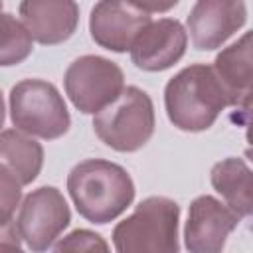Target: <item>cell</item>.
Listing matches in <instances>:
<instances>
[{
	"mask_svg": "<svg viewBox=\"0 0 253 253\" xmlns=\"http://www.w3.org/2000/svg\"><path fill=\"white\" fill-rule=\"evenodd\" d=\"M67 190L77 211L93 223H107L119 217L134 198V184L128 172L101 158L75 164L67 176Z\"/></svg>",
	"mask_w": 253,
	"mask_h": 253,
	"instance_id": "6da1fadb",
	"label": "cell"
},
{
	"mask_svg": "<svg viewBox=\"0 0 253 253\" xmlns=\"http://www.w3.org/2000/svg\"><path fill=\"white\" fill-rule=\"evenodd\" d=\"M164 103L174 126L200 132L215 123L217 115L229 105V99L213 67L198 63L182 69L168 81Z\"/></svg>",
	"mask_w": 253,
	"mask_h": 253,
	"instance_id": "7a4b0ae2",
	"label": "cell"
},
{
	"mask_svg": "<svg viewBox=\"0 0 253 253\" xmlns=\"http://www.w3.org/2000/svg\"><path fill=\"white\" fill-rule=\"evenodd\" d=\"M178 217L180 208L176 202L150 196L115 227V249L121 253L178 251Z\"/></svg>",
	"mask_w": 253,
	"mask_h": 253,
	"instance_id": "3957f363",
	"label": "cell"
},
{
	"mask_svg": "<svg viewBox=\"0 0 253 253\" xmlns=\"http://www.w3.org/2000/svg\"><path fill=\"white\" fill-rule=\"evenodd\" d=\"M95 134L119 152L142 148L154 132V107L138 87H126L93 119Z\"/></svg>",
	"mask_w": 253,
	"mask_h": 253,
	"instance_id": "277c9868",
	"label": "cell"
},
{
	"mask_svg": "<svg viewBox=\"0 0 253 253\" xmlns=\"http://www.w3.org/2000/svg\"><path fill=\"white\" fill-rule=\"evenodd\" d=\"M12 123L26 134L59 138L69 128V113L59 91L42 79H24L10 91Z\"/></svg>",
	"mask_w": 253,
	"mask_h": 253,
	"instance_id": "5b68a950",
	"label": "cell"
},
{
	"mask_svg": "<svg viewBox=\"0 0 253 253\" xmlns=\"http://www.w3.org/2000/svg\"><path fill=\"white\" fill-rule=\"evenodd\" d=\"M63 85L71 103L81 113L95 115L119 97L125 89V77L115 61L99 55H83L67 67Z\"/></svg>",
	"mask_w": 253,
	"mask_h": 253,
	"instance_id": "8992f818",
	"label": "cell"
},
{
	"mask_svg": "<svg viewBox=\"0 0 253 253\" xmlns=\"http://www.w3.org/2000/svg\"><path fill=\"white\" fill-rule=\"evenodd\" d=\"M69 219L71 211L59 190L42 186L24 198L16 227L30 249L43 251L53 245L59 233L69 225Z\"/></svg>",
	"mask_w": 253,
	"mask_h": 253,
	"instance_id": "52a82bcc",
	"label": "cell"
},
{
	"mask_svg": "<svg viewBox=\"0 0 253 253\" xmlns=\"http://www.w3.org/2000/svg\"><path fill=\"white\" fill-rule=\"evenodd\" d=\"M237 223L239 215L229 206L213 196H200L190 206L184 229L186 247L194 253H217Z\"/></svg>",
	"mask_w": 253,
	"mask_h": 253,
	"instance_id": "ba28073f",
	"label": "cell"
},
{
	"mask_svg": "<svg viewBox=\"0 0 253 253\" xmlns=\"http://www.w3.org/2000/svg\"><path fill=\"white\" fill-rule=\"evenodd\" d=\"M247 20L243 0H196L188 30L194 47L210 51L227 42Z\"/></svg>",
	"mask_w": 253,
	"mask_h": 253,
	"instance_id": "9c48e42d",
	"label": "cell"
},
{
	"mask_svg": "<svg viewBox=\"0 0 253 253\" xmlns=\"http://www.w3.org/2000/svg\"><path fill=\"white\" fill-rule=\"evenodd\" d=\"M188 36L178 20L162 18L148 22L130 45V59L138 69L162 71L172 67L186 53Z\"/></svg>",
	"mask_w": 253,
	"mask_h": 253,
	"instance_id": "30bf717a",
	"label": "cell"
},
{
	"mask_svg": "<svg viewBox=\"0 0 253 253\" xmlns=\"http://www.w3.org/2000/svg\"><path fill=\"white\" fill-rule=\"evenodd\" d=\"M150 22L148 12L132 6L126 0H99L91 10V38L105 49H130L138 32Z\"/></svg>",
	"mask_w": 253,
	"mask_h": 253,
	"instance_id": "8fae6325",
	"label": "cell"
},
{
	"mask_svg": "<svg viewBox=\"0 0 253 253\" xmlns=\"http://www.w3.org/2000/svg\"><path fill=\"white\" fill-rule=\"evenodd\" d=\"M20 16L32 40L55 45L73 36L79 8L73 0H22Z\"/></svg>",
	"mask_w": 253,
	"mask_h": 253,
	"instance_id": "7c38bea8",
	"label": "cell"
},
{
	"mask_svg": "<svg viewBox=\"0 0 253 253\" xmlns=\"http://www.w3.org/2000/svg\"><path fill=\"white\" fill-rule=\"evenodd\" d=\"M213 71L227 93L229 105L249 111V103H251V34L249 32L215 57Z\"/></svg>",
	"mask_w": 253,
	"mask_h": 253,
	"instance_id": "4fadbf2b",
	"label": "cell"
},
{
	"mask_svg": "<svg viewBox=\"0 0 253 253\" xmlns=\"http://www.w3.org/2000/svg\"><path fill=\"white\" fill-rule=\"evenodd\" d=\"M211 184L227 206L239 215L249 217L253 210V176L241 158H225L211 168Z\"/></svg>",
	"mask_w": 253,
	"mask_h": 253,
	"instance_id": "5bb4252c",
	"label": "cell"
},
{
	"mask_svg": "<svg viewBox=\"0 0 253 253\" xmlns=\"http://www.w3.org/2000/svg\"><path fill=\"white\" fill-rule=\"evenodd\" d=\"M0 164L10 168L22 184H30L42 170L43 148L26 132L4 130L0 132Z\"/></svg>",
	"mask_w": 253,
	"mask_h": 253,
	"instance_id": "9a60e30c",
	"label": "cell"
},
{
	"mask_svg": "<svg viewBox=\"0 0 253 253\" xmlns=\"http://www.w3.org/2000/svg\"><path fill=\"white\" fill-rule=\"evenodd\" d=\"M32 53V36L12 14L0 12V65L22 63Z\"/></svg>",
	"mask_w": 253,
	"mask_h": 253,
	"instance_id": "2e32d148",
	"label": "cell"
},
{
	"mask_svg": "<svg viewBox=\"0 0 253 253\" xmlns=\"http://www.w3.org/2000/svg\"><path fill=\"white\" fill-rule=\"evenodd\" d=\"M20 198L22 182L10 168L0 164V225L12 221V215L20 206Z\"/></svg>",
	"mask_w": 253,
	"mask_h": 253,
	"instance_id": "e0dca14e",
	"label": "cell"
},
{
	"mask_svg": "<svg viewBox=\"0 0 253 253\" xmlns=\"http://www.w3.org/2000/svg\"><path fill=\"white\" fill-rule=\"evenodd\" d=\"M55 251H109V245L103 241L101 235L87 231V229H75L67 237H63L59 243H55Z\"/></svg>",
	"mask_w": 253,
	"mask_h": 253,
	"instance_id": "ac0fdd59",
	"label": "cell"
},
{
	"mask_svg": "<svg viewBox=\"0 0 253 253\" xmlns=\"http://www.w3.org/2000/svg\"><path fill=\"white\" fill-rule=\"evenodd\" d=\"M22 237L18 233V227L14 221L0 225V249H20Z\"/></svg>",
	"mask_w": 253,
	"mask_h": 253,
	"instance_id": "d6986e66",
	"label": "cell"
},
{
	"mask_svg": "<svg viewBox=\"0 0 253 253\" xmlns=\"http://www.w3.org/2000/svg\"><path fill=\"white\" fill-rule=\"evenodd\" d=\"M132 6L144 10V12H168L178 4V0H126Z\"/></svg>",
	"mask_w": 253,
	"mask_h": 253,
	"instance_id": "ffe728a7",
	"label": "cell"
},
{
	"mask_svg": "<svg viewBox=\"0 0 253 253\" xmlns=\"http://www.w3.org/2000/svg\"><path fill=\"white\" fill-rule=\"evenodd\" d=\"M4 123V99H2V93H0V126Z\"/></svg>",
	"mask_w": 253,
	"mask_h": 253,
	"instance_id": "44dd1931",
	"label": "cell"
},
{
	"mask_svg": "<svg viewBox=\"0 0 253 253\" xmlns=\"http://www.w3.org/2000/svg\"><path fill=\"white\" fill-rule=\"evenodd\" d=\"M0 12H2V0H0Z\"/></svg>",
	"mask_w": 253,
	"mask_h": 253,
	"instance_id": "7402d4cb",
	"label": "cell"
}]
</instances>
